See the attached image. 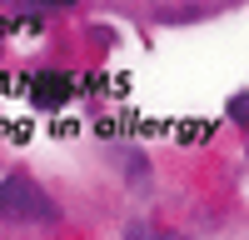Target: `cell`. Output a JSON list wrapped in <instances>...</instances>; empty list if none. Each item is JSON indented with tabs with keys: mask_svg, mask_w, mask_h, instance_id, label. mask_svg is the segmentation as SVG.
Returning <instances> with one entry per match:
<instances>
[{
	"mask_svg": "<svg viewBox=\"0 0 249 240\" xmlns=\"http://www.w3.org/2000/svg\"><path fill=\"white\" fill-rule=\"evenodd\" d=\"M100 160H105V170L120 175L130 190H150L155 160L144 155V145H135V140H105V145H100Z\"/></svg>",
	"mask_w": 249,
	"mask_h": 240,
	"instance_id": "2",
	"label": "cell"
},
{
	"mask_svg": "<svg viewBox=\"0 0 249 240\" xmlns=\"http://www.w3.org/2000/svg\"><path fill=\"white\" fill-rule=\"evenodd\" d=\"M60 220H65V205L30 170H5L0 175V225H10V230H55Z\"/></svg>",
	"mask_w": 249,
	"mask_h": 240,
	"instance_id": "1",
	"label": "cell"
},
{
	"mask_svg": "<svg viewBox=\"0 0 249 240\" xmlns=\"http://www.w3.org/2000/svg\"><path fill=\"white\" fill-rule=\"evenodd\" d=\"M70 95H75V80L70 75H35V85H30V100L45 105V110H60Z\"/></svg>",
	"mask_w": 249,
	"mask_h": 240,
	"instance_id": "3",
	"label": "cell"
},
{
	"mask_svg": "<svg viewBox=\"0 0 249 240\" xmlns=\"http://www.w3.org/2000/svg\"><path fill=\"white\" fill-rule=\"evenodd\" d=\"M5 10H20V15H65L75 10L80 0H0Z\"/></svg>",
	"mask_w": 249,
	"mask_h": 240,
	"instance_id": "4",
	"label": "cell"
},
{
	"mask_svg": "<svg viewBox=\"0 0 249 240\" xmlns=\"http://www.w3.org/2000/svg\"><path fill=\"white\" fill-rule=\"evenodd\" d=\"M120 240H195L184 230H170V225H144V220H135V225H124Z\"/></svg>",
	"mask_w": 249,
	"mask_h": 240,
	"instance_id": "5",
	"label": "cell"
},
{
	"mask_svg": "<svg viewBox=\"0 0 249 240\" xmlns=\"http://www.w3.org/2000/svg\"><path fill=\"white\" fill-rule=\"evenodd\" d=\"M224 120L239 130V135H249V90H239V95H230V105H224Z\"/></svg>",
	"mask_w": 249,
	"mask_h": 240,
	"instance_id": "6",
	"label": "cell"
}]
</instances>
